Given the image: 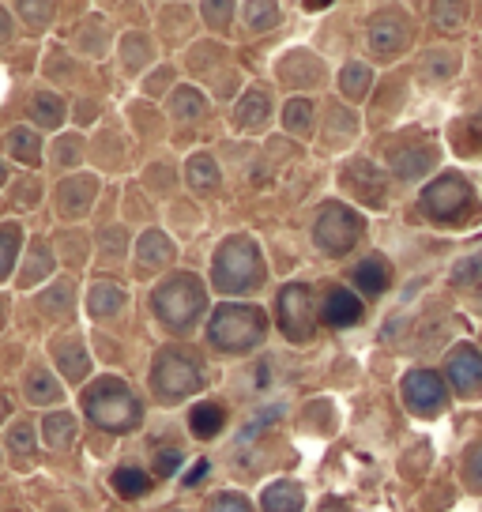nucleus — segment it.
<instances>
[{
    "label": "nucleus",
    "mask_w": 482,
    "mask_h": 512,
    "mask_svg": "<svg viewBox=\"0 0 482 512\" xmlns=\"http://www.w3.org/2000/svg\"><path fill=\"white\" fill-rule=\"evenodd\" d=\"M324 320L328 324H336V328H351L362 320V302H358V294L351 290H328V298H324Z\"/></svg>",
    "instance_id": "2eb2a0df"
},
{
    "label": "nucleus",
    "mask_w": 482,
    "mask_h": 512,
    "mask_svg": "<svg viewBox=\"0 0 482 512\" xmlns=\"http://www.w3.org/2000/svg\"><path fill=\"white\" fill-rule=\"evenodd\" d=\"M283 125H287V132H309V128H313V106H309L306 98L287 102V110H283Z\"/></svg>",
    "instance_id": "473e14b6"
},
{
    "label": "nucleus",
    "mask_w": 482,
    "mask_h": 512,
    "mask_svg": "<svg viewBox=\"0 0 482 512\" xmlns=\"http://www.w3.org/2000/svg\"><path fill=\"white\" fill-rule=\"evenodd\" d=\"M151 309H155V317L177 332V336H185L189 328H193L196 320L208 313V290L204 283L189 272H177L170 279H162L159 287L151 290Z\"/></svg>",
    "instance_id": "f257e3e1"
},
{
    "label": "nucleus",
    "mask_w": 482,
    "mask_h": 512,
    "mask_svg": "<svg viewBox=\"0 0 482 512\" xmlns=\"http://www.w3.org/2000/svg\"><path fill=\"white\" fill-rule=\"evenodd\" d=\"M200 12H204V19H208L211 27H226L230 23V16H234V4L226 0V4H215V0H208V4H200Z\"/></svg>",
    "instance_id": "a19ab883"
},
{
    "label": "nucleus",
    "mask_w": 482,
    "mask_h": 512,
    "mask_svg": "<svg viewBox=\"0 0 482 512\" xmlns=\"http://www.w3.org/2000/svg\"><path fill=\"white\" fill-rule=\"evenodd\" d=\"M449 381L460 396H479L482 392V354L471 343H460L449 354Z\"/></svg>",
    "instance_id": "9b49d317"
},
{
    "label": "nucleus",
    "mask_w": 482,
    "mask_h": 512,
    "mask_svg": "<svg viewBox=\"0 0 482 512\" xmlns=\"http://www.w3.org/2000/svg\"><path fill=\"white\" fill-rule=\"evenodd\" d=\"M464 467H467V482H471L475 490H482V445H475L467 452Z\"/></svg>",
    "instance_id": "c03bdc74"
},
{
    "label": "nucleus",
    "mask_w": 482,
    "mask_h": 512,
    "mask_svg": "<svg viewBox=\"0 0 482 512\" xmlns=\"http://www.w3.org/2000/svg\"><path fill=\"white\" fill-rule=\"evenodd\" d=\"M208 512H253V505H249L241 494H219L215 501H211Z\"/></svg>",
    "instance_id": "37998d69"
},
{
    "label": "nucleus",
    "mask_w": 482,
    "mask_h": 512,
    "mask_svg": "<svg viewBox=\"0 0 482 512\" xmlns=\"http://www.w3.org/2000/svg\"><path fill=\"white\" fill-rule=\"evenodd\" d=\"M19 241H23V230L19 226H0V279L12 272V264H16V253H19Z\"/></svg>",
    "instance_id": "7c9ffc66"
},
{
    "label": "nucleus",
    "mask_w": 482,
    "mask_h": 512,
    "mask_svg": "<svg viewBox=\"0 0 482 512\" xmlns=\"http://www.w3.org/2000/svg\"><path fill=\"white\" fill-rule=\"evenodd\" d=\"M268 110H272L268 95H264V91H249V95L241 98V106H238V125L241 128L264 125V121H268Z\"/></svg>",
    "instance_id": "4be33fe9"
},
{
    "label": "nucleus",
    "mask_w": 482,
    "mask_h": 512,
    "mask_svg": "<svg viewBox=\"0 0 482 512\" xmlns=\"http://www.w3.org/2000/svg\"><path fill=\"white\" fill-rule=\"evenodd\" d=\"M388 279H392V272H388V260L385 256H366V260H358L354 264V287L362 290V294H370V298H381L388 290Z\"/></svg>",
    "instance_id": "4468645a"
},
{
    "label": "nucleus",
    "mask_w": 482,
    "mask_h": 512,
    "mask_svg": "<svg viewBox=\"0 0 482 512\" xmlns=\"http://www.w3.org/2000/svg\"><path fill=\"white\" fill-rule=\"evenodd\" d=\"M370 68L366 64H347L343 72H339V91H343V98H362L366 91H370Z\"/></svg>",
    "instance_id": "cd10ccee"
},
{
    "label": "nucleus",
    "mask_w": 482,
    "mask_h": 512,
    "mask_svg": "<svg viewBox=\"0 0 482 512\" xmlns=\"http://www.w3.org/2000/svg\"><path fill=\"white\" fill-rule=\"evenodd\" d=\"M200 384H204V366L196 362L193 354L181 351V347L159 351L155 366H151V388H155L159 400L166 403L185 400V396H193Z\"/></svg>",
    "instance_id": "39448f33"
},
{
    "label": "nucleus",
    "mask_w": 482,
    "mask_h": 512,
    "mask_svg": "<svg viewBox=\"0 0 482 512\" xmlns=\"http://www.w3.org/2000/svg\"><path fill=\"white\" fill-rule=\"evenodd\" d=\"M260 505L264 512H302L306 509V494H302V486L298 482H272L264 497H260Z\"/></svg>",
    "instance_id": "dca6fc26"
},
{
    "label": "nucleus",
    "mask_w": 482,
    "mask_h": 512,
    "mask_svg": "<svg viewBox=\"0 0 482 512\" xmlns=\"http://www.w3.org/2000/svg\"><path fill=\"white\" fill-rule=\"evenodd\" d=\"M434 162H437V151L430 144H407L392 155V170H396V177H403V181H415V177H422L426 170H434Z\"/></svg>",
    "instance_id": "ddd939ff"
},
{
    "label": "nucleus",
    "mask_w": 482,
    "mask_h": 512,
    "mask_svg": "<svg viewBox=\"0 0 482 512\" xmlns=\"http://www.w3.org/2000/svg\"><path fill=\"white\" fill-rule=\"evenodd\" d=\"M264 275H268L264 256H260L257 241L245 238V234L226 238L215 253V264H211V279L226 294H249L253 287L264 283Z\"/></svg>",
    "instance_id": "7ed1b4c3"
},
{
    "label": "nucleus",
    "mask_w": 482,
    "mask_h": 512,
    "mask_svg": "<svg viewBox=\"0 0 482 512\" xmlns=\"http://www.w3.org/2000/svg\"><path fill=\"white\" fill-rule=\"evenodd\" d=\"M343 189L358 196L362 204H370V208H385L388 204V181L385 174L373 166V162L358 159L351 166H343Z\"/></svg>",
    "instance_id": "9d476101"
},
{
    "label": "nucleus",
    "mask_w": 482,
    "mask_h": 512,
    "mask_svg": "<svg viewBox=\"0 0 482 512\" xmlns=\"http://www.w3.org/2000/svg\"><path fill=\"white\" fill-rule=\"evenodd\" d=\"M321 512H347V509H343V505H339L336 497H332V501H328V505H324V509H321Z\"/></svg>",
    "instance_id": "de8ad7c7"
},
{
    "label": "nucleus",
    "mask_w": 482,
    "mask_h": 512,
    "mask_svg": "<svg viewBox=\"0 0 482 512\" xmlns=\"http://www.w3.org/2000/svg\"><path fill=\"white\" fill-rule=\"evenodd\" d=\"M57 358H61V369H65L68 381H83L91 373V358H87V351H83L80 343H65L57 351Z\"/></svg>",
    "instance_id": "c85d7f7f"
},
{
    "label": "nucleus",
    "mask_w": 482,
    "mask_h": 512,
    "mask_svg": "<svg viewBox=\"0 0 482 512\" xmlns=\"http://www.w3.org/2000/svg\"><path fill=\"white\" fill-rule=\"evenodd\" d=\"M8 151L16 155L19 162H38L42 159V140L34 136V128H12L8 132Z\"/></svg>",
    "instance_id": "5701e85b"
},
{
    "label": "nucleus",
    "mask_w": 482,
    "mask_h": 512,
    "mask_svg": "<svg viewBox=\"0 0 482 512\" xmlns=\"http://www.w3.org/2000/svg\"><path fill=\"white\" fill-rule=\"evenodd\" d=\"M57 196H61V211H65V215H83V211L91 208L95 181H91V177H76V181H65Z\"/></svg>",
    "instance_id": "6ab92c4d"
},
{
    "label": "nucleus",
    "mask_w": 482,
    "mask_h": 512,
    "mask_svg": "<svg viewBox=\"0 0 482 512\" xmlns=\"http://www.w3.org/2000/svg\"><path fill=\"white\" fill-rule=\"evenodd\" d=\"M264 332H268V317L260 313L257 305H241V302L219 305L208 324V339L219 351H230V354L253 351L260 339H264Z\"/></svg>",
    "instance_id": "20e7f679"
},
{
    "label": "nucleus",
    "mask_w": 482,
    "mask_h": 512,
    "mask_svg": "<svg viewBox=\"0 0 482 512\" xmlns=\"http://www.w3.org/2000/svg\"><path fill=\"white\" fill-rule=\"evenodd\" d=\"M65 302H68V283H57L49 294H42V309H49V313H53V309H61Z\"/></svg>",
    "instance_id": "a18cd8bd"
},
{
    "label": "nucleus",
    "mask_w": 482,
    "mask_h": 512,
    "mask_svg": "<svg viewBox=\"0 0 482 512\" xmlns=\"http://www.w3.org/2000/svg\"><path fill=\"white\" fill-rule=\"evenodd\" d=\"M113 490L121 497H144L151 490V479L140 467H121V471H113Z\"/></svg>",
    "instance_id": "bb28decb"
},
{
    "label": "nucleus",
    "mask_w": 482,
    "mask_h": 512,
    "mask_svg": "<svg viewBox=\"0 0 482 512\" xmlns=\"http://www.w3.org/2000/svg\"><path fill=\"white\" fill-rule=\"evenodd\" d=\"M31 113H34V121L38 125H46V128H57L61 121H65V102L57 95H49V91H38L31 102Z\"/></svg>",
    "instance_id": "393cba45"
},
{
    "label": "nucleus",
    "mask_w": 482,
    "mask_h": 512,
    "mask_svg": "<svg viewBox=\"0 0 482 512\" xmlns=\"http://www.w3.org/2000/svg\"><path fill=\"white\" fill-rule=\"evenodd\" d=\"M42 441L49 448H68L76 441V415H68V411H53L46 415L42 422Z\"/></svg>",
    "instance_id": "aec40b11"
},
{
    "label": "nucleus",
    "mask_w": 482,
    "mask_h": 512,
    "mask_svg": "<svg viewBox=\"0 0 482 512\" xmlns=\"http://www.w3.org/2000/svg\"><path fill=\"white\" fill-rule=\"evenodd\" d=\"M121 305H125V290L117 287V283H95L91 298H87V309H91L95 317H110Z\"/></svg>",
    "instance_id": "412c9836"
},
{
    "label": "nucleus",
    "mask_w": 482,
    "mask_h": 512,
    "mask_svg": "<svg viewBox=\"0 0 482 512\" xmlns=\"http://www.w3.org/2000/svg\"><path fill=\"white\" fill-rule=\"evenodd\" d=\"M426 68L437 72V80H449L452 72H456V53H452V49H434V53L426 57Z\"/></svg>",
    "instance_id": "e433bc0d"
},
{
    "label": "nucleus",
    "mask_w": 482,
    "mask_h": 512,
    "mask_svg": "<svg viewBox=\"0 0 482 512\" xmlns=\"http://www.w3.org/2000/svg\"><path fill=\"white\" fill-rule=\"evenodd\" d=\"M136 260H140L144 268L166 264V260H174V241L166 238L162 230H144L140 241H136Z\"/></svg>",
    "instance_id": "f3484780"
},
{
    "label": "nucleus",
    "mask_w": 482,
    "mask_h": 512,
    "mask_svg": "<svg viewBox=\"0 0 482 512\" xmlns=\"http://www.w3.org/2000/svg\"><path fill=\"white\" fill-rule=\"evenodd\" d=\"M4 181H8V170H4V162H0V185H4Z\"/></svg>",
    "instance_id": "3c124183"
},
{
    "label": "nucleus",
    "mask_w": 482,
    "mask_h": 512,
    "mask_svg": "<svg viewBox=\"0 0 482 512\" xmlns=\"http://www.w3.org/2000/svg\"><path fill=\"white\" fill-rule=\"evenodd\" d=\"M49 268H53V256H49L46 241H34V249H31V268L23 272V283H27V287H31V283H38V279H42V272L49 275Z\"/></svg>",
    "instance_id": "72a5a7b5"
},
{
    "label": "nucleus",
    "mask_w": 482,
    "mask_h": 512,
    "mask_svg": "<svg viewBox=\"0 0 482 512\" xmlns=\"http://www.w3.org/2000/svg\"><path fill=\"white\" fill-rule=\"evenodd\" d=\"M479 279H482V253L467 256L464 264H456V272H452V283H479Z\"/></svg>",
    "instance_id": "ea45409f"
},
{
    "label": "nucleus",
    "mask_w": 482,
    "mask_h": 512,
    "mask_svg": "<svg viewBox=\"0 0 482 512\" xmlns=\"http://www.w3.org/2000/svg\"><path fill=\"white\" fill-rule=\"evenodd\" d=\"M177 467H181V452L177 448H162L159 456H155V471H159L162 479H174Z\"/></svg>",
    "instance_id": "79ce46f5"
},
{
    "label": "nucleus",
    "mask_w": 482,
    "mask_h": 512,
    "mask_svg": "<svg viewBox=\"0 0 482 512\" xmlns=\"http://www.w3.org/2000/svg\"><path fill=\"white\" fill-rule=\"evenodd\" d=\"M471 200H475V192H471V185H467L464 177L441 174L422 192V211L434 223H456V219H464L467 211H471Z\"/></svg>",
    "instance_id": "423d86ee"
},
{
    "label": "nucleus",
    "mask_w": 482,
    "mask_h": 512,
    "mask_svg": "<svg viewBox=\"0 0 482 512\" xmlns=\"http://www.w3.org/2000/svg\"><path fill=\"white\" fill-rule=\"evenodd\" d=\"M279 328L294 343H306L313 336V290L306 283H290L279 294Z\"/></svg>",
    "instance_id": "6e6552de"
},
{
    "label": "nucleus",
    "mask_w": 482,
    "mask_h": 512,
    "mask_svg": "<svg viewBox=\"0 0 482 512\" xmlns=\"http://www.w3.org/2000/svg\"><path fill=\"white\" fill-rule=\"evenodd\" d=\"M245 16H249L253 31H268V27L279 23V8L275 4H245Z\"/></svg>",
    "instance_id": "f704fd0d"
},
{
    "label": "nucleus",
    "mask_w": 482,
    "mask_h": 512,
    "mask_svg": "<svg viewBox=\"0 0 482 512\" xmlns=\"http://www.w3.org/2000/svg\"><path fill=\"white\" fill-rule=\"evenodd\" d=\"M403 400L418 415H441L445 403H449V388L434 369H415V373L403 377Z\"/></svg>",
    "instance_id": "1a4fd4ad"
},
{
    "label": "nucleus",
    "mask_w": 482,
    "mask_h": 512,
    "mask_svg": "<svg viewBox=\"0 0 482 512\" xmlns=\"http://www.w3.org/2000/svg\"><path fill=\"white\" fill-rule=\"evenodd\" d=\"M8 415V400H4V396H0V418Z\"/></svg>",
    "instance_id": "8fccbe9b"
},
{
    "label": "nucleus",
    "mask_w": 482,
    "mask_h": 512,
    "mask_svg": "<svg viewBox=\"0 0 482 512\" xmlns=\"http://www.w3.org/2000/svg\"><path fill=\"white\" fill-rule=\"evenodd\" d=\"M407 38H411V31L400 16H377L370 23V46L377 57H396L407 46Z\"/></svg>",
    "instance_id": "f8f14e48"
},
{
    "label": "nucleus",
    "mask_w": 482,
    "mask_h": 512,
    "mask_svg": "<svg viewBox=\"0 0 482 512\" xmlns=\"http://www.w3.org/2000/svg\"><path fill=\"white\" fill-rule=\"evenodd\" d=\"M170 110H174V117H181V121H193V117L204 113V95H200L196 87H177L174 98H170Z\"/></svg>",
    "instance_id": "c756f323"
},
{
    "label": "nucleus",
    "mask_w": 482,
    "mask_h": 512,
    "mask_svg": "<svg viewBox=\"0 0 482 512\" xmlns=\"http://www.w3.org/2000/svg\"><path fill=\"white\" fill-rule=\"evenodd\" d=\"M0 320H4V305H0Z\"/></svg>",
    "instance_id": "603ef678"
},
{
    "label": "nucleus",
    "mask_w": 482,
    "mask_h": 512,
    "mask_svg": "<svg viewBox=\"0 0 482 512\" xmlns=\"http://www.w3.org/2000/svg\"><path fill=\"white\" fill-rule=\"evenodd\" d=\"M185 170H189L185 177H189V185H193L196 192L215 189V185H219V166H215V159H211V155H193Z\"/></svg>",
    "instance_id": "a878e982"
},
{
    "label": "nucleus",
    "mask_w": 482,
    "mask_h": 512,
    "mask_svg": "<svg viewBox=\"0 0 482 512\" xmlns=\"http://www.w3.org/2000/svg\"><path fill=\"white\" fill-rule=\"evenodd\" d=\"M223 422L226 415L219 403H200L193 415H189V426H193L196 437H215V433L223 430Z\"/></svg>",
    "instance_id": "b1692460"
},
{
    "label": "nucleus",
    "mask_w": 482,
    "mask_h": 512,
    "mask_svg": "<svg viewBox=\"0 0 482 512\" xmlns=\"http://www.w3.org/2000/svg\"><path fill=\"white\" fill-rule=\"evenodd\" d=\"M467 16V4H434V19L445 31H456Z\"/></svg>",
    "instance_id": "4c0bfd02"
},
{
    "label": "nucleus",
    "mask_w": 482,
    "mask_h": 512,
    "mask_svg": "<svg viewBox=\"0 0 482 512\" xmlns=\"http://www.w3.org/2000/svg\"><path fill=\"white\" fill-rule=\"evenodd\" d=\"M16 12L27 19L31 27H49V19H53V8H49V4H31V0L16 4Z\"/></svg>",
    "instance_id": "58836bf2"
},
{
    "label": "nucleus",
    "mask_w": 482,
    "mask_h": 512,
    "mask_svg": "<svg viewBox=\"0 0 482 512\" xmlns=\"http://www.w3.org/2000/svg\"><path fill=\"white\" fill-rule=\"evenodd\" d=\"M279 76L283 83H294V87H309V83L321 80V61H313L309 53H294L279 64Z\"/></svg>",
    "instance_id": "a211bd4d"
},
{
    "label": "nucleus",
    "mask_w": 482,
    "mask_h": 512,
    "mask_svg": "<svg viewBox=\"0 0 482 512\" xmlns=\"http://www.w3.org/2000/svg\"><path fill=\"white\" fill-rule=\"evenodd\" d=\"M8 31H12V27H8V19H4V12H0V38H8Z\"/></svg>",
    "instance_id": "09e8293b"
},
{
    "label": "nucleus",
    "mask_w": 482,
    "mask_h": 512,
    "mask_svg": "<svg viewBox=\"0 0 482 512\" xmlns=\"http://www.w3.org/2000/svg\"><path fill=\"white\" fill-rule=\"evenodd\" d=\"M83 411H87V418L95 422L98 430L129 433V430L140 426V418H144V403L136 400V392H132L125 381L106 377V381L91 384V388L83 392Z\"/></svg>",
    "instance_id": "f03ea898"
},
{
    "label": "nucleus",
    "mask_w": 482,
    "mask_h": 512,
    "mask_svg": "<svg viewBox=\"0 0 482 512\" xmlns=\"http://www.w3.org/2000/svg\"><path fill=\"white\" fill-rule=\"evenodd\" d=\"M27 392H31L34 403H57V400H61V384L53 381L46 369H34L31 384H27Z\"/></svg>",
    "instance_id": "2f4dec72"
},
{
    "label": "nucleus",
    "mask_w": 482,
    "mask_h": 512,
    "mask_svg": "<svg viewBox=\"0 0 482 512\" xmlns=\"http://www.w3.org/2000/svg\"><path fill=\"white\" fill-rule=\"evenodd\" d=\"M8 448H12L16 456H31L34 452V430L27 426V422H16V426H12V433H8Z\"/></svg>",
    "instance_id": "c9c22d12"
},
{
    "label": "nucleus",
    "mask_w": 482,
    "mask_h": 512,
    "mask_svg": "<svg viewBox=\"0 0 482 512\" xmlns=\"http://www.w3.org/2000/svg\"><path fill=\"white\" fill-rule=\"evenodd\" d=\"M208 460H200V464H196L193 467V471H189V475H185V482H189V486H196V482H200V479H204V475H208Z\"/></svg>",
    "instance_id": "49530a36"
},
{
    "label": "nucleus",
    "mask_w": 482,
    "mask_h": 512,
    "mask_svg": "<svg viewBox=\"0 0 482 512\" xmlns=\"http://www.w3.org/2000/svg\"><path fill=\"white\" fill-rule=\"evenodd\" d=\"M313 238L324 253H351L354 241L362 238V219L347 204H324L313 223Z\"/></svg>",
    "instance_id": "0eeeda50"
}]
</instances>
